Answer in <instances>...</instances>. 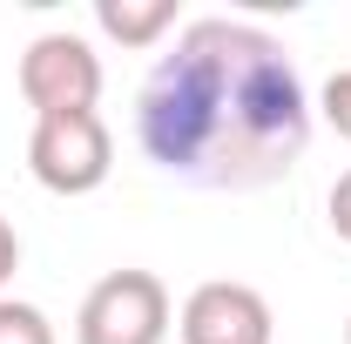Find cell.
I'll return each mask as SVG.
<instances>
[{
	"mask_svg": "<svg viewBox=\"0 0 351 344\" xmlns=\"http://www.w3.org/2000/svg\"><path fill=\"white\" fill-rule=\"evenodd\" d=\"M135 142L189 189H270L311 149V95L291 47L250 21H189L135 95Z\"/></svg>",
	"mask_w": 351,
	"mask_h": 344,
	"instance_id": "cell-1",
	"label": "cell"
},
{
	"mask_svg": "<svg viewBox=\"0 0 351 344\" xmlns=\"http://www.w3.org/2000/svg\"><path fill=\"white\" fill-rule=\"evenodd\" d=\"M27 169L54 196H95L115 169V135L95 108L88 115H41L27 135Z\"/></svg>",
	"mask_w": 351,
	"mask_h": 344,
	"instance_id": "cell-2",
	"label": "cell"
},
{
	"mask_svg": "<svg viewBox=\"0 0 351 344\" xmlns=\"http://www.w3.org/2000/svg\"><path fill=\"white\" fill-rule=\"evenodd\" d=\"M169 291L156 270H108L75 310V344H162Z\"/></svg>",
	"mask_w": 351,
	"mask_h": 344,
	"instance_id": "cell-3",
	"label": "cell"
},
{
	"mask_svg": "<svg viewBox=\"0 0 351 344\" xmlns=\"http://www.w3.org/2000/svg\"><path fill=\"white\" fill-rule=\"evenodd\" d=\"M21 101L41 115H88L101 101V54L82 34H41L21 54Z\"/></svg>",
	"mask_w": 351,
	"mask_h": 344,
	"instance_id": "cell-4",
	"label": "cell"
},
{
	"mask_svg": "<svg viewBox=\"0 0 351 344\" xmlns=\"http://www.w3.org/2000/svg\"><path fill=\"white\" fill-rule=\"evenodd\" d=\"M176 331H182V344H270L277 324H270L263 291L217 277V284H196V291H189Z\"/></svg>",
	"mask_w": 351,
	"mask_h": 344,
	"instance_id": "cell-5",
	"label": "cell"
},
{
	"mask_svg": "<svg viewBox=\"0 0 351 344\" xmlns=\"http://www.w3.org/2000/svg\"><path fill=\"white\" fill-rule=\"evenodd\" d=\"M95 27L122 47H156L176 27V0H95Z\"/></svg>",
	"mask_w": 351,
	"mask_h": 344,
	"instance_id": "cell-6",
	"label": "cell"
},
{
	"mask_svg": "<svg viewBox=\"0 0 351 344\" xmlns=\"http://www.w3.org/2000/svg\"><path fill=\"white\" fill-rule=\"evenodd\" d=\"M0 344H54V324H47L41 304L0 297Z\"/></svg>",
	"mask_w": 351,
	"mask_h": 344,
	"instance_id": "cell-7",
	"label": "cell"
},
{
	"mask_svg": "<svg viewBox=\"0 0 351 344\" xmlns=\"http://www.w3.org/2000/svg\"><path fill=\"white\" fill-rule=\"evenodd\" d=\"M317 108H324V122L351 142V68H338L331 82H324V95H317Z\"/></svg>",
	"mask_w": 351,
	"mask_h": 344,
	"instance_id": "cell-8",
	"label": "cell"
},
{
	"mask_svg": "<svg viewBox=\"0 0 351 344\" xmlns=\"http://www.w3.org/2000/svg\"><path fill=\"white\" fill-rule=\"evenodd\" d=\"M331 230H338V236L351 243V169L331 182Z\"/></svg>",
	"mask_w": 351,
	"mask_h": 344,
	"instance_id": "cell-9",
	"label": "cell"
},
{
	"mask_svg": "<svg viewBox=\"0 0 351 344\" xmlns=\"http://www.w3.org/2000/svg\"><path fill=\"white\" fill-rule=\"evenodd\" d=\"M14 270H21V236H14V223L0 216V284H7Z\"/></svg>",
	"mask_w": 351,
	"mask_h": 344,
	"instance_id": "cell-10",
	"label": "cell"
},
{
	"mask_svg": "<svg viewBox=\"0 0 351 344\" xmlns=\"http://www.w3.org/2000/svg\"><path fill=\"white\" fill-rule=\"evenodd\" d=\"M345 344H351V324H345Z\"/></svg>",
	"mask_w": 351,
	"mask_h": 344,
	"instance_id": "cell-11",
	"label": "cell"
}]
</instances>
